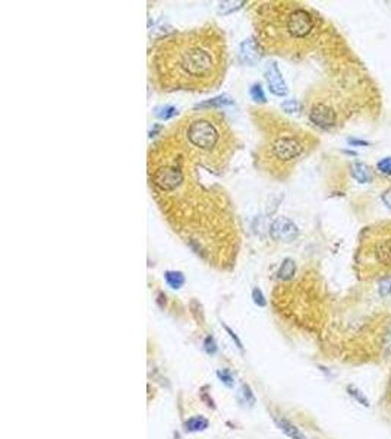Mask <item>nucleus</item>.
I'll return each mask as SVG.
<instances>
[{"mask_svg":"<svg viewBox=\"0 0 391 439\" xmlns=\"http://www.w3.org/2000/svg\"><path fill=\"white\" fill-rule=\"evenodd\" d=\"M224 38L213 28L197 29L164 40L154 68L166 89L207 91L224 73Z\"/></svg>","mask_w":391,"mask_h":439,"instance_id":"obj_1","label":"nucleus"},{"mask_svg":"<svg viewBox=\"0 0 391 439\" xmlns=\"http://www.w3.org/2000/svg\"><path fill=\"white\" fill-rule=\"evenodd\" d=\"M223 123L211 120L208 115L193 117L192 120H189L183 126V135L189 148L197 151L204 158H210L211 161V155H216L223 151Z\"/></svg>","mask_w":391,"mask_h":439,"instance_id":"obj_2","label":"nucleus"},{"mask_svg":"<svg viewBox=\"0 0 391 439\" xmlns=\"http://www.w3.org/2000/svg\"><path fill=\"white\" fill-rule=\"evenodd\" d=\"M315 22L312 15L302 8L291 9L281 18V29L290 40H304L314 31Z\"/></svg>","mask_w":391,"mask_h":439,"instance_id":"obj_3","label":"nucleus"},{"mask_svg":"<svg viewBox=\"0 0 391 439\" xmlns=\"http://www.w3.org/2000/svg\"><path fill=\"white\" fill-rule=\"evenodd\" d=\"M183 179H185V173L179 164L161 166L159 169H156L153 173V183L163 193L177 189L183 183Z\"/></svg>","mask_w":391,"mask_h":439,"instance_id":"obj_4","label":"nucleus"},{"mask_svg":"<svg viewBox=\"0 0 391 439\" xmlns=\"http://www.w3.org/2000/svg\"><path fill=\"white\" fill-rule=\"evenodd\" d=\"M302 152H304L302 142L298 138L289 136V135L278 136L277 139L273 141V144L270 145V154H271V157L275 158L277 161H281V162H289V161L295 160Z\"/></svg>","mask_w":391,"mask_h":439,"instance_id":"obj_5","label":"nucleus"},{"mask_svg":"<svg viewBox=\"0 0 391 439\" xmlns=\"http://www.w3.org/2000/svg\"><path fill=\"white\" fill-rule=\"evenodd\" d=\"M270 234L274 240H278V242H291L298 237L299 229L291 220L286 217H278L271 223Z\"/></svg>","mask_w":391,"mask_h":439,"instance_id":"obj_6","label":"nucleus"},{"mask_svg":"<svg viewBox=\"0 0 391 439\" xmlns=\"http://www.w3.org/2000/svg\"><path fill=\"white\" fill-rule=\"evenodd\" d=\"M335 112H334L331 107L325 105V104H315L312 105V108L309 110V120L318 126V128H322V129H328L334 126L335 123Z\"/></svg>","mask_w":391,"mask_h":439,"instance_id":"obj_7","label":"nucleus"},{"mask_svg":"<svg viewBox=\"0 0 391 439\" xmlns=\"http://www.w3.org/2000/svg\"><path fill=\"white\" fill-rule=\"evenodd\" d=\"M375 262L382 266H391V234L382 233L371 245Z\"/></svg>","mask_w":391,"mask_h":439,"instance_id":"obj_8","label":"nucleus"},{"mask_svg":"<svg viewBox=\"0 0 391 439\" xmlns=\"http://www.w3.org/2000/svg\"><path fill=\"white\" fill-rule=\"evenodd\" d=\"M264 75H265V79H267V84H268L270 91L274 95L283 97V95L287 94V91H289L287 85H286V82L283 79V75L278 71V68H277V65H275L274 62H271V63L267 65Z\"/></svg>","mask_w":391,"mask_h":439,"instance_id":"obj_9","label":"nucleus"},{"mask_svg":"<svg viewBox=\"0 0 391 439\" xmlns=\"http://www.w3.org/2000/svg\"><path fill=\"white\" fill-rule=\"evenodd\" d=\"M240 58L248 65H255L261 59L258 45L252 38H248L240 44Z\"/></svg>","mask_w":391,"mask_h":439,"instance_id":"obj_10","label":"nucleus"},{"mask_svg":"<svg viewBox=\"0 0 391 439\" xmlns=\"http://www.w3.org/2000/svg\"><path fill=\"white\" fill-rule=\"evenodd\" d=\"M275 424H277L278 429H280L281 432H284V435H287L290 439H308L306 436H305V433H302V432L299 430L298 426H295L291 422L286 420V419H275Z\"/></svg>","mask_w":391,"mask_h":439,"instance_id":"obj_11","label":"nucleus"},{"mask_svg":"<svg viewBox=\"0 0 391 439\" xmlns=\"http://www.w3.org/2000/svg\"><path fill=\"white\" fill-rule=\"evenodd\" d=\"M352 176L359 182V183H369L372 182V172L371 169L363 164V162H355L352 166Z\"/></svg>","mask_w":391,"mask_h":439,"instance_id":"obj_12","label":"nucleus"},{"mask_svg":"<svg viewBox=\"0 0 391 439\" xmlns=\"http://www.w3.org/2000/svg\"><path fill=\"white\" fill-rule=\"evenodd\" d=\"M183 426L186 432H203L210 426V422L204 416H192L185 422Z\"/></svg>","mask_w":391,"mask_h":439,"instance_id":"obj_13","label":"nucleus"},{"mask_svg":"<svg viewBox=\"0 0 391 439\" xmlns=\"http://www.w3.org/2000/svg\"><path fill=\"white\" fill-rule=\"evenodd\" d=\"M295 272H296V263H295V261L291 258H286L281 262V266H280L277 276H278L280 280H283V281H289V280L293 278Z\"/></svg>","mask_w":391,"mask_h":439,"instance_id":"obj_14","label":"nucleus"},{"mask_svg":"<svg viewBox=\"0 0 391 439\" xmlns=\"http://www.w3.org/2000/svg\"><path fill=\"white\" fill-rule=\"evenodd\" d=\"M233 102L234 101H233L229 95H218V97H214V98H211V100H208V101L198 104L197 108H205V107H213V108H216V107H226V105H233Z\"/></svg>","mask_w":391,"mask_h":439,"instance_id":"obj_15","label":"nucleus"},{"mask_svg":"<svg viewBox=\"0 0 391 439\" xmlns=\"http://www.w3.org/2000/svg\"><path fill=\"white\" fill-rule=\"evenodd\" d=\"M164 278H166V283L174 290L180 289L185 284V276L180 271H166Z\"/></svg>","mask_w":391,"mask_h":439,"instance_id":"obj_16","label":"nucleus"},{"mask_svg":"<svg viewBox=\"0 0 391 439\" xmlns=\"http://www.w3.org/2000/svg\"><path fill=\"white\" fill-rule=\"evenodd\" d=\"M348 394L350 395L355 401H358L359 404H362L363 407H369V400L366 398V395L363 394L359 388H356V387H353V385H349Z\"/></svg>","mask_w":391,"mask_h":439,"instance_id":"obj_17","label":"nucleus"},{"mask_svg":"<svg viewBox=\"0 0 391 439\" xmlns=\"http://www.w3.org/2000/svg\"><path fill=\"white\" fill-rule=\"evenodd\" d=\"M176 115H177V108L173 105H164V107H160L156 110V116L161 120H169Z\"/></svg>","mask_w":391,"mask_h":439,"instance_id":"obj_18","label":"nucleus"},{"mask_svg":"<svg viewBox=\"0 0 391 439\" xmlns=\"http://www.w3.org/2000/svg\"><path fill=\"white\" fill-rule=\"evenodd\" d=\"M242 5H245V2H224V3L220 5L218 12L221 15L232 14L233 11H237Z\"/></svg>","mask_w":391,"mask_h":439,"instance_id":"obj_19","label":"nucleus"},{"mask_svg":"<svg viewBox=\"0 0 391 439\" xmlns=\"http://www.w3.org/2000/svg\"><path fill=\"white\" fill-rule=\"evenodd\" d=\"M217 376L218 379L221 380L227 388H233V387H234V378H233V375L230 373V370H227V369H220V370H217Z\"/></svg>","mask_w":391,"mask_h":439,"instance_id":"obj_20","label":"nucleus"},{"mask_svg":"<svg viewBox=\"0 0 391 439\" xmlns=\"http://www.w3.org/2000/svg\"><path fill=\"white\" fill-rule=\"evenodd\" d=\"M204 350H205L207 354H210V356H214V354L217 353L218 347L216 340H214V337L213 336L205 337V340H204Z\"/></svg>","mask_w":391,"mask_h":439,"instance_id":"obj_21","label":"nucleus"},{"mask_svg":"<svg viewBox=\"0 0 391 439\" xmlns=\"http://www.w3.org/2000/svg\"><path fill=\"white\" fill-rule=\"evenodd\" d=\"M378 293L381 297H387L391 293V278L385 277L382 280H379L378 283Z\"/></svg>","mask_w":391,"mask_h":439,"instance_id":"obj_22","label":"nucleus"},{"mask_svg":"<svg viewBox=\"0 0 391 439\" xmlns=\"http://www.w3.org/2000/svg\"><path fill=\"white\" fill-rule=\"evenodd\" d=\"M249 94L252 97V100L260 102H265V95H264V91H262V87L260 84H254L251 89H249Z\"/></svg>","mask_w":391,"mask_h":439,"instance_id":"obj_23","label":"nucleus"},{"mask_svg":"<svg viewBox=\"0 0 391 439\" xmlns=\"http://www.w3.org/2000/svg\"><path fill=\"white\" fill-rule=\"evenodd\" d=\"M281 108L286 113H298L301 110V104L298 100H286L284 102H281Z\"/></svg>","mask_w":391,"mask_h":439,"instance_id":"obj_24","label":"nucleus"},{"mask_svg":"<svg viewBox=\"0 0 391 439\" xmlns=\"http://www.w3.org/2000/svg\"><path fill=\"white\" fill-rule=\"evenodd\" d=\"M242 397H243V400H245V403L247 404H249V406H254L255 404V395H254V393H252V390H251V387L248 385V383H243L242 385Z\"/></svg>","mask_w":391,"mask_h":439,"instance_id":"obj_25","label":"nucleus"},{"mask_svg":"<svg viewBox=\"0 0 391 439\" xmlns=\"http://www.w3.org/2000/svg\"><path fill=\"white\" fill-rule=\"evenodd\" d=\"M252 299H254V303H255L257 306L264 307L265 305H267V300H265L264 294H262V292H261V289H258V287H255V289L252 290Z\"/></svg>","mask_w":391,"mask_h":439,"instance_id":"obj_26","label":"nucleus"},{"mask_svg":"<svg viewBox=\"0 0 391 439\" xmlns=\"http://www.w3.org/2000/svg\"><path fill=\"white\" fill-rule=\"evenodd\" d=\"M377 169L382 175H391V157H385L377 164Z\"/></svg>","mask_w":391,"mask_h":439,"instance_id":"obj_27","label":"nucleus"},{"mask_svg":"<svg viewBox=\"0 0 391 439\" xmlns=\"http://www.w3.org/2000/svg\"><path fill=\"white\" fill-rule=\"evenodd\" d=\"M223 328H224V330H226V333H227V334H229V336H230V338H232L233 341H234V344H236V346H237V349H239V350H240V351H243V344H242V341H240V338H239V337L236 336V333H234V331H233L232 328H230V326H229V325H226V323H223Z\"/></svg>","mask_w":391,"mask_h":439,"instance_id":"obj_28","label":"nucleus"},{"mask_svg":"<svg viewBox=\"0 0 391 439\" xmlns=\"http://www.w3.org/2000/svg\"><path fill=\"white\" fill-rule=\"evenodd\" d=\"M384 354L391 356V325L387 334H385V338H384Z\"/></svg>","mask_w":391,"mask_h":439,"instance_id":"obj_29","label":"nucleus"},{"mask_svg":"<svg viewBox=\"0 0 391 439\" xmlns=\"http://www.w3.org/2000/svg\"><path fill=\"white\" fill-rule=\"evenodd\" d=\"M382 202L387 205V208L391 211V188L382 193Z\"/></svg>","mask_w":391,"mask_h":439,"instance_id":"obj_30","label":"nucleus"},{"mask_svg":"<svg viewBox=\"0 0 391 439\" xmlns=\"http://www.w3.org/2000/svg\"><path fill=\"white\" fill-rule=\"evenodd\" d=\"M349 144H350V145H363V146L368 145V142H366V141H361V139H353V138H350V139H349Z\"/></svg>","mask_w":391,"mask_h":439,"instance_id":"obj_31","label":"nucleus"}]
</instances>
